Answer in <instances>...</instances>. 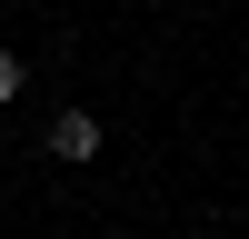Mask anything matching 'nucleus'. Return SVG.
Segmentation results:
<instances>
[{
    "mask_svg": "<svg viewBox=\"0 0 249 239\" xmlns=\"http://www.w3.org/2000/svg\"><path fill=\"white\" fill-rule=\"evenodd\" d=\"M50 159H70V170L100 159V120H90V110H60V120H50Z\"/></svg>",
    "mask_w": 249,
    "mask_h": 239,
    "instance_id": "f257e3e1",
    "label": "nucleus"
},
{
    "mask_svg": "<svg viewBox=\"0 0 249 239\" xmlns=\"http://www.w3.org/2000/svg\"><path fill=\"white\" fill-rule=\"evenodd\" d=\"M20 80H30V70H20L10 50H0V100H20Z\"/></svg>",
    "mask_w": 249,
    "mask_h": 239,
    "instance_id": "f03ea898",
    "label": "nucleus"
}]
</instances>
